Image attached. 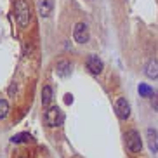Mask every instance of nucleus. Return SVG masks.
<instances>
[{
  "mask_svg": "<svg viewBox=\"0 0 158 158\" xmlns=\"http://www.w3.org/2000/svg\"><path fill=\"white\" fill-rule=\"evenodd\" d=\"M37 9L42 18H49L54 9V2L52 0H37Z\"/></svg>",
  "mask_w": 158,
  "mask_h": 158,
  "instance_id": "nucleus-8",
  "label": "nucleus"
},
{
  "mask_svg": "<svg viewBox=\"0 0 158 158\" xmlns=\"http://www.w3.org/2000/svg\"><path fill=\"white\" fill-rule=\"evenodd\" d=\"M144 75L148 78H158V61L156 59H149L144 66Z\"/></svg>",
  "mask_w": 158,
  "mask_h": 158,
  "instance_id": "nucleus-9",
  "label": "nucleus"
},
{
  "mask_svg": "<svg viewBox=\"0 0 158 158\" xmlns=\"http://www.w3.org/2000/svg\"><path fill=\"white\" fill-rule=\"evenodd\" d=\"M16 90H18V84H14V82H12V84H10V87H9V96H14Z\"/></svg>",
  "mask_w": 158,
  "mask_h": 158,
  "instance_id": "nucleus-16",
  "label": "nucleus"
},
{
  "mask_svg": "<svg viewBox=\"0 0 158 158\" xmlns=\"http://www.w3.org/2000/svg\"><path fill=\"white\" fill-rule=\"evenodd\" d=\"M73 38L77 44H87L90 35H89V26L85 23H77L73 28Z\"/></svg>",
  "mask_w": 158,
  "mask_h": 158,
  "instance_id": "nucleus-4",
  "label": "nucleus"
},
{
  "mask_svg": "<svg viewBox=\"0 0 158 158\" xmlns=\"http://www.w3.org/2000/svg\"><path fill=\"white\" fill-rule=\"evenodd\" d=\"M146 141H148V148L151 153H156L158 151V130L153 127H148L146 130Z\"/></svg>",
  "mask_w": 158,
  "mask_h": 158,
  "instance_id": "nucleus-7",
  "label": "nucleus"
},
{
  "mask_svg": "<svg viewBox=\"0 0 158 158\" xmlns=\"http://www.w3.org/2000/svg\"><path fill=\"white\" fill-rule=\"evenodd\" d=\"M12 143L14 144H19V143H30L31 141V135L28 134V132H21V134H16V135H12Z\"/></svg>",
  "mask_w": 158,
  "mask_h": 158,
  "instance_id": "nucleus-13",
  "label": "nucleus"
},
{
  "mask_svg": "<svg viewBox=\"0 0 158 158\" xmlns=\"http://www.w3.org/2000/svg\"><path fill=\"white\" fill-rule=\"evenodd\" d=\"M123 139H125V148L129 149L130 153H141V149H143V141H141V135L139 132L135 129H130L125 132L123 135Z\"/></svg>",
  "mask_w": 158,
  "mask_h": 158,
  "instance_id": "nucleus-3",
  "label": "nucleus"
},
{
  "mask_svg": "<svg viewBox=\"0 0 158 158\" xmlns=\"http://www.w3.org/2000/svg\"><path fill=\"white\" fill-rule=\"evenodd\" d=\"M64 122V115L57 106H49L44 113V123L47 127H59Z\"/></svg>",
  "mask_w": 158,
  "mask_h": 158,
  "instance_id": "nucleus-2",
  "label": "nucleus"
},
{
  "mask_svg": "<svg viewBox=\"0 0 158 158\" xmlns=\"http://www.w3.org/2000/svg\"><path fill=\"white\" fill-rule=\"evenodd\" d=\"M14 16L21 28H26L31 21V9L26 0H16L14 2Z\"/></svg>",
  "mask_w": 158,
  "mask_h": 158,
  "instance_id": "nucleus-1",
  "label": "nucleus"
},
{
  "mask_svg": "<svg viewBox=\"0 0 158 158\" xmlns=\"http://www.w3.org/2000/svg\"><path fill=\"white\" fill-rule=\"evenodd\" d=\"M137 92H139L141 98H153V96H155V90L149 87L148 84H139V87H137Z\"/></svg>",
  "mask_w": 158,
  "mask_h": 158,
  "instance_id": "nucleus-12",
  "label": "nucleus"
},
{
  "mask_svg": "<svg viewBox=\"0 0 158 158\" xmlns=\"http://www.w3.org/2000/svg\"><path fill=\"white\" fill-rule=\"evenodd\" d=\"M151 106L155 111H158V92H155V96L151 98Z\"/></svg>",
  "mask_w": 158,
  "mask_h": 158,
  "instance_id": "nucleus-15",
  "label": "nucleus"
},
{
  "mask_svg": "<svg viewBox=\"0 0 158 158\" xmlns=\"http://www.w3.org/2000/svg\"><path fill=\"white\" fill-rule=\"evenodd\" d=\"M19 158H24V156H19Z\"/></svg>",
  "mask_w": 158,
  "mask_h": 158,
  "instance_id": "nucleus-18",
  "label": "nucleus"
},
{
  "mask_svg": "<svg viewBox=\"0 0 158 158\" xmlns=\"http://www.w3.org/2000/svg\"><path fill=\"white\" fill-rule=\"evenodd\" d=\"M56 73L59 75V77H68V75L71 73V63L66 59H61L56 63Z\"/></svg>",
  "mask_w": 158,
  "mask_h": 158,
  "instance_id": "nucleus-10",
  "label": "nucleus"
},
{
  "mask_svg": "<svg viewBox=\"0 0 158 158\" xmlns=\"http://www.w3.org/2000/svg\"><path fill=\"white\" fill-rule=\"evenodd\" d=\"M9 111H10L9 102L5 101V99H0V120H4V118H7Z\"/></svg>",
  "mask_w": 158,
  "mask_h": 158,
  "instance_id": "nucleus-14",
  "label": "nucleus"
},
{
  "mask_svg": "<svg viewBox=\"0 0 158 158\" xmlns=\"http://www.w3.org/2000/svg\"><path fill=\"white\" fill-rule=\"evenodd\" d=\"M40 101H42V106H47V108L51 106V102H52V87L51 85H44Z\"/></svg>",
  "mask_w": 158,
  "mask_h": 158,
  "instance_id": "nucleus-11",
  "label": "nucleus"
},
{
  "mask_svg": "<svg viewBox=\"0 0 158 158\" xmlns=\"http://www.w3.org/2000/svg\"><path fill=\"white\" fill-rule=\"evenodd\" d=\"M115 113L120 120H127L130 116V104L125 98H118L115 102Z\"/></svg>",
  "mask_w": 158,
  "mask_h": 158,
  "instance_id": "nucleus-6",
  "label": "nucleus"
},
{
  "mask_svg": "<svg viewBox=\"0 0 158 158\" xmlns=\"http://www.w3.org/2000/svg\"><path fill=\"white\" fill-rule=\"evenodd\" d=\"M64 102H66V104H71V102H73V96H71V94H66V96H64Z\"/></svg>",
  "mask_w": 158,
  "mask_h": 158,
  "instance_id": "nucleus-17",
  "label": "nucleus"
},
{
  "mask_svg": "<svg viewBox=\"0 0 158 158\" xmlns=\"http://www.w3.org/2000/svg\"><path fill=\"white\" fill-rule=\"evenodd\" d=\"M85 66H87V70L90 71L92 75H101L102 70H104V64H102L101 57L96 56V54H90V56L87 57V61H85Z\"/></svg>",
  "mask_w": 158,
  "mask_h": 158,
  "instance_id": "nucleus-5",
  "label": "nucleus"
}]
</instances>
